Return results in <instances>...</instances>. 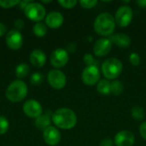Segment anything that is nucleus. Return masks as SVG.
I'll use <instances>...</instances> for the list:
<instances>
[{
  "mask_svg": "<svg viewBox=\"0 0 146 146\" xmlns=\"http://www.w3.org/2000/svg\"><path fill=\"white\" fill-rule=\"evenodd\" d=\"M123 64L121 60L115 57H110L106 59L101 65V70L103 75L106 80H115L122 73Z\"/></svg>",
  "mask_w": 146,
  "mask_h": 146,
  "instance_id": "nucleus-4",
  "label": "nucleus"
},
{
  "mask_svg": "<svg viewBox=\"0 0 146 146\" xmlns=\"http://www.w3.org/2000/svg\"><path fill=\"white\" fill-rule=\"evenodd\" d=\"M24 14L29 20L35 22H40L45 17L46 10L41 3L32 2L24 9Z\"/></svg>",
  "mask_w": 146,
  "mask_h": 146,
  "instance_id": "nucleus-6",
  "label": "nucleus"
},
{
  "mask_svg": "<svg viewBox=\"0 0 146 146\" xmlns=\"http://www.w3.org/2000/svg\"><path fill=\"white\" fill-rule=\"evenodd\" d=\"M32 3V1H28V0H23V1H20V3H19V6H20V8L21 9H26V7L28 5V4H30Z\"/></svg>",
  "mask_w": 146,
  "mask_h": 146,
  "instance_id": "nucleus-34",
  "label": "nucleus"
},
{
  "mask_svg": "<svg viewBox=\"0 0 146 146\" xmlns=\"http://www.w3.org/2000/svg\"><path fill=\"white\" fill-rule=\"evenodd\" d=\"M9 128V123L6 117L0 115V135L5 134Z\"/></svg>",
  "mask_w": 146,
  "mask_h": 146,
  "instance_id": "nucleus-26",
  "label": "nucleus"
},
{
  "mask_svg": "<svg viewBox=\"0 0 146 146\" xmlns=\"http://www.w3.org/2000/svg\"><path fill=\"white\" fill-rule=\"evenodd\" d=\"M5 42L7 46L13 50H17L21 49L23 44V37L20 31L14 29L10 30L9 32L7 33L6 38H5Z\"/></svg>",
  "mask_w": 146,
  "mask_h": 146,
  "instance_id": "nucleus-11",
  "label": "nucleus"
},
{
  "mask_svg": "<svg viewBox=\"0 0 146 146\" xmlns=\"http://www.w3.org/2000/svg\"><path fill=\"white\" fill-rule=\"evenodd\" d=\"M68 50H67V51L68 52H74L75 50H76V45H75V44H74V43H71V44H68Z\"/></svg>",
  "mask_w": 146,
  "mask_h": 146,
  "instance_id": "nucleus-36",
  "label": "nucleus"
},
{
  "mask_svg": "<svg viewBox=\"0 0 146 146\" xmlns=\"http://www.w3.org/2000/svg\"><path fill=\"white\" fill-rule=\"evenodd\" d=\"M28 89L27 84L21 80L12 81L7 87L5 96L7 99L12 103H18L22 101L27 95Z\"/></svg>",
  "mask_w": 146,
  "mask_h": 146,
  "instance_id": "nucleus-3",
  "label": "nucleus"
},
{
  "mask_svg": "<svg viewBox=\"0 0 146 146\" xmlns=\"http://www.w3.org/2000/svg\"><path fill=\"white\" fill-rule=\"evenodd\" d=\"M115 17L109 12H103L99 14L94 20L93 27L95 32L104 38L113 35L115 29Z\"/></svg>",
  "mask_w": 146,
  "mask_h": 146,
  "instance_id": "nucleus-2",
  "label": "nucleus"
},
{
  "mask_svg": "<svg viewBox=\"0 0 146 146\" xmlns=\"http://www.w3.org/2000/svg\"><path fill=\"white\" fill-rule=\"evenodd\" d=\"M51 121L52 114L51 111L48 110L44 113H42L38 118L35 119V126L40 130H44L50 126Z\"/></svg>",
  "mask_w": 146,
  "mask_h": 146,
  "instance_id": "nucleus-18",
  "label": "nucleus"
},
{
  "mask_svg": "<svg viewBox=\"0 0 146 146\" xmlns=\"http://www.w3.org/2000/svg\"><path fill=\"white\" fill-rule=\"evenodd\" d=\"M30 71V68L27 63H21L15 68V75L18 80L26 77Z\"/></svg>",
  "mask_w": 146,
  "mask_h": 146,
  "instance_id": "nucleus-22",
  "label": "nucleus"
},
{
  "mask_svg": "<svg viewBox=\"0 0 146 146\" xmlns=\"http://www.w3.org/2000/svg\"><path fill=\"white\" fill-rule=\"evenodd\" d=\"M30 62L34 67L41 68L46 62V55L41 50H33L30 55Z\"/></svg>",
  "mask_w": 146,
  "mask_h": 146,
  "instance_id": "nucleus-17",
  "label": "nucleus"
},
{
  "mask_svg": "<svg viewBox=\"0 0 146 146\" xmlns=\"http://www.w3.org/2000/svg\"><path fill=\"white\" fill-rule=\"evenodd\" d=\"M6 31H7V27H6V26H5L3 23L0 22V37L3 36V35L6 33Z\"/></svg>",
  "mask_w": 146,
  "mask_h": 146,
  "instance_id": "nucleus-35",
  "label": "nucleus"
},
{
  "mask_svg": "<svg viewBox=\"0 0 146 146\" xmlns=\"http://www.w3.org/2000/svg\"><path fill=\"white\" fill-rule=\"evenodd\" d=\"M112 43L109 38H101L93 44V53L98 57H103L109 55L112 50Z\"/></svg>",
  "mask_w": 146,
  "mask_h": 146,
  "instance_id": "nucleus-10",
  "label": "nucleus"
},
{
  "mask_svg": "<svg viewBox=\"0 0 146 146\" xmlns=\"http://www.w3.org/2000/svg\"><path fill=\"white\" fill-rule=\"evenodd\" d=\"M134 143L135 136L128 130L120 131L114 138V144L115 146H133Z\"/></svg>",
  "mask_w": 146,
  "mask_h": 146,
  "instance_id": "nucleus-13",
  "label": "nucleus"
},
{
  "mask_svg": "<svg viewBox=\"0 0 146 146\" xmlns=\"http://www.w3.org/2000/svg\"><path fill=\"white\" fill-rule=\"evenodd\" d=\"M109 38L110 39L112 44H115L116 46H118L120 48H123V49L128 48L132 44L131 38L127 34L123 33L113 34Z\"/></svg>",
  "mask_w": 146,
  "mask_h": 146,
  "instance_id": "nucleus-16",
  "label": "nucleus"
},
{
  "mask_svg": "<svg viewBox=\"0 0 146 146\" xmlns=\"http://www.w3.org/2000/svg\"><path fill=\"white\" fill-rule=\"evenodd\" d=\"M139 130V134L141 135V137L145 140H146V121H144L143 123H141Z\"/></svg>",
  "mask_w": 146,
  "mask_h": 146,
  "instance_id": "nucleus-31",
  "label": "nucleus"
},
{
  "mask_svg": "<svg viewBox=\"0 0 146 146\" xmlns=\"http://www.w3.org/2000/svg\"><path fill=\"white\" fill-rule=\"evenodd\" d=\"M69 60V55L67 50L62 48H57L52 51L50 61L51 65L56 68H61L64 67Z\"/></svg>",
  "mask_w": 146,
  "mask_h": 146,
  "instance_id": "nucleus-9",
  "label": "nucleus"
},
{
  "mask_svg": "<svg viewBox=\"0 0 146 146\" xmlns=\"http://www.w3.org/2000/svg\"><path fill=\"white\" fill-rule=\"evenodd\" d=\"M81 80L86 86H94L100 80V71L98 66H86L81 74Z\"/></svg>",
  "mask_w": 146,
  "mask_h": 146,
  "instance_id": "nucleus-7",
  "label": "nucleus"
},
{
  "mask_svg": "<svg viewBox=\"0 0 146 146\" xmlns=\"http://www.w3.org/2000/svg\"><path fill=\"white\" fill-rule=\"evenodd\" d=\"M52 122L60 129H72L77 123V115L69 108H60L52 114Z\"/></svg>",
  "mask_w": 146,
  "mask_h": 146,
  "instance_id": "nucleus-1",
  "label": "nucleus"
},
{
  "mask_svg": "<svg viewBox=\"0 0 146 146\" xmlns=\"http://www.w3.org/2000/svg\"><path fill=\"white\" fill-rule=\"evenodd\" d=\"M43 81H44V74L42 73H39V72L33 73L30 77V82L33 85L38 86L42 84Z\"/></svg>",
  "mask_w": 146,
  "mask_h": 146,
  "instance_id": "nucleus-24",
  "label": "nucleus"
},
{
  "mask_svg": "<svg viewBox=\"0 0 146 146\" xmlns=\"http://www.w3.org/2000/svg\"><path fill=\"white\" fill-rule=\"evenodd\" d=\"M43 138L48 145L56 146L61 141V133L56 127L50 126L44 130Z\"/></svg>",
  "mask_w": 146,
  "mask_h": 146,
  "instance_id": "nucleus-14",
  "label": "nucleus"
},
{
  "mask_svg": "<svg viewBox=\"0 0 146 146\" xmlns=\"http://www.w3.org/2000/svg\"><path fill=\"white\" fill-rule=\"evenodd\" d=\"M42 3H51V0H50V1H42Z\"/></svg>",
  "mask_w": 146,
  "mask_h": 146,
  "instance_id": "nucleus-38",
  "label": "nucleus"
},
{
  "mask_svg": "<svg viewBox=\"0 0 146 146\" xmlns=\"http://www.w3.org/2000/svg\"><path fill=\"white\" fill-rule=\"evenodd\" d=\"M58 3L65 9H73L78 3L76 0H59Z\"/></svg>",
  "mask_w": 146,
  "mask_h": 146,
  "instance_id": "nucleus-29",
  "label": "nucleus"
},
{
  "mask_svg": "<svg viewBox=\"0 0 146 146\" xmlns=\"http://www.w3.org/2000/svg\"><path fill=\"white\" fill-rule=\"evenodd\" d=\"M129 62L130 63L134 66V67H138L140 62H141V58L140 56L137 53V52H132L129 56Z\"/></svg>",
  "mask_w": 146,
  "mask_h": 146,
  "instance_id": "nucleus-28",
  "label": "nucleus"
},
{
  "mask_svg": "<svg viewBox=\"0 0 146 146\" xmlns=\"http://www.w3.org/2000/svg\"><path fill=\"white\" fill-rule=\"evenodd\" d=\"M136 3L142 9L146 8V0H138V1H136Z\"/></svg>",
  "mask_w": 146,
  "mask_h": 146,
  "instance_id": "nucleus-37",
  "label": "nucleus"
},
{
  "mask_svg": "<svg viewBox=\"0 0 146 146\" xmlns=\"http://www.w3.org/2000/svg\"><path fill=\"white\" fill-rule=\"evenodd\" d=\"M80 4L82 8L90 9L94 8L98 4V1L97 0H80Z\"/></svg>",
  "mask_w": 146,
  "mask_h": 146,
  "instance_id": "nucleus-30",
  "label": "nucleus"
},
{
  "mask_svg": "<svg viewBox=\"0 0 146 146\" xmlns=\"http://www.w3.org/2000/svg\"><path fill=\"white\" fill-rule=\"evenodd\" d=\"M97 91L101 94L107 96L111 93V82L109 80H100L97 84Z\"/></svg>",
  "mask_w": 146,
  "mask_h": 146,
  "instance_id": "nucleus-19",
  "label": "nucleus"
},
{
  "mask_svg": "<svg viewBox=\"0 0 146 146\" xmlns=\"http://www.w3.org/2000/svg\"><path fill=\"white\" fill-rule=\"evenodd\" d=\"M131 115L137 121H142L145 116V112L141 106H135L131 110Z\"/></svg>",
  "mask_w": 146,
  "mask_h": 146,
  "instance_id": "nucleus-23",
  "label": "nucleus"
},
{
  "mask_svg": "<svg viewBox=\"0 0 146 146\" xmlns=\"http://www.w3.org/2000/svg\"><path fill=\"white\" fill-rule=\"evenodd\" d=\"M19 0H0V6L3 9H10L16 5H19Z\"/></svg>",
  "mask_w": 146,
  "mask_h": 146,
  "instance_id": "nucleus-27",
  "label": "nucleus"
},
{
  "mask_svg": "<svg viewBox=\"0 0 146 146\" xmlns=\"http://www.w3.org/2000/svg\"><path fill=\"white\" fill-rule=\"evenodd\" d=\"M115 24L120 27H127L129 26L133 18V12L130 6L122 5L118 8L115 15Z\"/></svg>",
  "mask_w": 146,
  "mask_h": 146,
  "instance_id": "nucleus-5",
  "label": "nucleus"
},
{
  "mask_svg": "<svg viewBox=\"0 0 146 146\" xmlns=\"http://www.w3.org/2000/svg\"><path fill=\"white\" fill-rule=\"evenodd\" d=\"M114 141H112V139H104L101 142H100V146H114Z\"/></svg>",
  "mask_w": 146,
  "mask_h": 146,
  "instance_id": "nucleus-33",
  "label": "nucleus"
},
{
  "mask_svg": "<svg viewBox=\"0 0 146 146\" xmlns=\"http://www.w3.org/2000/svg\"><path fill=\"white\" fill-rule=\"evenodd\" d=\"M23 112L25 115L30 118H38L42 113H43V109L42 105L34 99H29L27 100L24 104H23Z\"/></svg>",
  "mask_w": 146,
  "mask_h": 146,
  "instance_id": "nucleus-12",
  "label": "nucleus"
},
{
  "mask_svg": "<svg viewBox=\"0 0 146 146\" xmlns=\"http://www.w3.org/2000/svg\"><path fill=\"white\" fill-rule=\"evenodd\" d=\"M14 25H15V27L16 28V30L19 31L20 29H22V28L24 27L25 22H24V21L21 20V19H17V20L15 21Z\"/></svg>",
  "mask_w": 146,
  "mask_h": 146,
  "instance_id": "nucleus-32",
  "label": "nucleus"
},
{
  "mask_svg": "<svg viewBox=\"0 0 146 146\" xmlns=\"http://www.w3.org/2000/svg\"><path fill=\"white\" fill-rule=\"evenodd\" d=\"M64 21L63 15L58 11H51L45 16V25L52 29L59 28Z\"/></svg>",
  "mask_w": 146,
  "mask_h": 146,
  "instance_id": "nucleus-15",
  "label": "nucleus"
},
{
  "mask_svg": "<svg viewBox=\"0 0 146 146\" xmlns=\"http://www.w3.org/2000/svg\"><path fill=\"white\" fill-rule=\"evenodd\" d=\"M124 92V85L121 80H115L111 82V93L115 96H121Z\"/></svg>",
  "mask_w": 146,
  "mask_h": 146,
  "instance_id": "nucleus-21",
  "label": "nucleus"
},
{
  "mask_svg": "<svg viewBox=\"0 0 146 146\" xmlns=\"http://www.w3.org/2000/svg\"><path fill=\"white\" fill-rule=\"evenodd\" d=\"M83 62L86 66H92V65H96L99 66V62L94 58V56L91 53H86L83 56Z\"/></svg>",
  "mask_w": 146,
  "mask_h": 146,
  "instance_id": "nucleus-25",
  "label": "nucleus"
},
{
  "mask_svg": "<svg viewBox=\"0 0 146 146\" xmlns=\"http://www.w3.org/2000/svg\"><path fill=\"white\" fill-rule=\"evenodd\" d=\"M33 32L35 36L38 38H43L47 33V26L43 22H37L33 28Z\"/></svg>",
  "mask_w": 146,
  "mask_h": 146,
  "instance_id": "nucleus-20",
  "label": "nucleus"
},
{
  "mask_svg": "<svg viewBox=\"0 0 146 146\" xmlns=\"http://www.w3.org/2000/svg\"><path fill=\"white\" fill-rule=\"evenodd\" d=\"M47 80L50 86L56 90H61L64 88L67 84V78L65 74L59 69L50 70L48 73Z\"/></svg>",
  "mask_w": 146,
  "mask_h": 146,
  "instance_id": "nucleus-8",
  "label": "nucleus"
}]
</instances>
